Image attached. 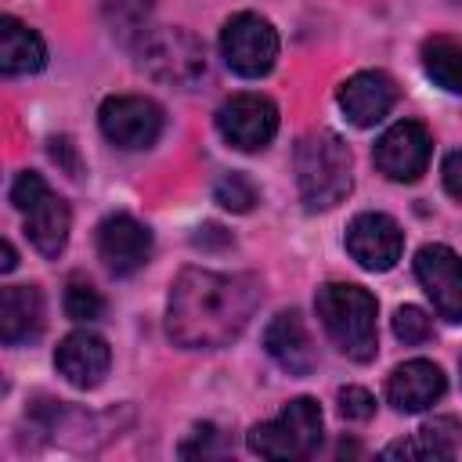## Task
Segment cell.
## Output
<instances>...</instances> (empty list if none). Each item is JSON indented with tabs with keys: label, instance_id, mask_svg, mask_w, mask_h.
Segmentation results:
<instances>
[{
	"label": "cell",
	"instance_id": "obj_4",
	"mask_svg": "<svg viewBox=\"0 0 462 462\" xmlns=\"http://www.w3.org/2000/svg\"><path fill=\"white\" fill-rule=\"evenodd\" d=\"M263 458H310L321 444V408L314 397H292L271 422H256L245 437Z\"/></svg>",
	"mask_w": 462,
	"mask_h": 462
},
{
	"label": "cell",
	"instance_id": "obj_21",
	"mask_svg": "<svg viewBox=\"0 0 462 462\" xmlns=\"http://www.w3.org/2000/svg\"><path fill=\"white\" fill-rule=\"evenodd\" d=\"M422 69L433 83L451 94H462V43L451 36H433L422 43Z\"/></svg>",
	"mask_w": 462,
	"mask_h": 462
},
{
	"label": "cell",
	"instance_id": "obj_30",
	"mask_svg": "<svg viewBox=\"0 0 462 462\" xmlns=\"http://www.w3.org/2000/svg\"><path fill=\"white\" fill-rule=\"evenodd\" d=\"M458 4H462V0H458Z\"/></svg>",
	"mask_w": 462,
	"mask_h": 462
},
{
	"label": "cell",
	"instance_id": "obj_23",
	"mask_svg": "<svg viewBox=\"0 0 462 462\" xmlns=\"http://www.w3.org/2000/svg\"><path fill=\"white\" fill-rule=\"evenodd\" d=\"M213 199H217L224 209H231V213H249V209L256 206V188H253V180L242 177V173H224V177L213 184Z\"/></svg>",
	"mask_w": 462,
	"mask_h": 462
},
{
	"label": "cell",
	"instance_id": "obj_13",
	"mask_svg": "<svg viewBox=\"0 0 462 462\" xmlns=\"http://www.w3.org/2000/svg\"><path fill=\"white\" fill-rule=\"evenodd\" d=\"M97 256L116 278L134 274L152 256V231L130 213H112L97 224Z\"/></svg>",
	"mask_w": 462,
	"mask_h": 462
},
{
	"label": "cell",
	"instance_id": "obj_10",
	"mask_svg": "<svg viewBox=\"0 0 462 462\" xmlns=\"http://www.w3.org/2000/svg\"><path fill=\"white\" fill-rule=\"evenodd\" d=\"M415 278L444 321H462V256L451 245H422L415 253Z\"/></svg>",
	"mask_w": 462,
	"mask_h": 462
},
{
	"label": "cell",
	"instance_id": "obj_19",
	"mask_svg": "<svg viewBox=\"0 0 462 462\" xmlns=\"http://www.w3.org/2000/svg\"><path fill=\"white\" fill-rule=\"evenodd\" d=\"M462 448V422L455 415H437L419 426L411 440H397L383 448L386 458H451Z\"/></svg>",
	"mask_w": 462,
	"mask_h": 462
},
{
	"label": "cell",
	"instance_id": "obj_18",
	"mask_svg": "<svg viewBox=\"0 0 462 462\" xmlns=\"http://www.w3.org/2000/svg\"><path fill=\"white\" fill-rule=\"evenodd\" d=\"M263 346L267 354L292 375H307L314 368V346H310V336H307V325L296 310H282L267 332H263Z\"/></svg>",
	"mask_w": 462,
	"mask_h": 462
},
{
	"label": "cell",
	"instance_id": "obj_29",
	"mask_svg": "<svg viewBox=\"0 0 462 462\" xmlns=\"http://www.w3.org/2000/svg\"><path fill=\"white\" fill-rule=\"evenodd\" d=\"M0 256H4V260H0V271H11V267L18 263V260H14V245H11V242H4V245H0Z\"/></svg>",
	"mask_w": 462,
	"mask_h": 462
},
{
	"label": "cell",
	"instance_id": "obj_26",
	"mask_svg": "<svg viewBox=\"0 0 462 462\" xmlns=\"http://www.w3.org/2000/svg\"><path fill=\"white\" fill-rule=\"evenodd\" d=\"M213 440H220V430H217V426H199L195 437L180 444V455H220L224 448H220V444L213 448Z\"/></svg>",
	"mask_w": 462,
	"mask_h": 462
},
{
	"label": "cell",
	"instance_id": "obj_6",
	"mask_svg": "<svg viewBox=\"0 0 462 462\" xmlns=\"http://www.w3.org/2000/svg\"><path fill=\"white\" fill-rule=\"evenodd\" d=\"M137 65L162 83L173 87H191L195 79L206 76V51L195 32L188 29H152L141 40V58Z\"/></svg>",
	"mask_w": 462,
	"mask_h": 462
},
{
	"label": "cell",
	"instance_id": "obj_28",
	"mask_svg": "<svg viewBox=\"0 0 462 462\" xmlns=\"http://www.w3.org/2000/svg\"><path fill=\"white\" fill-rule=\"evenodd\" d=\"M51 155H54L58 162H65V170H69L72 177H79V162H76V155H72V141H69V137H54V141H51Z\"/></svg>",
	"mask_w": 462,
	"mask_h": 462
},
{
	"label": "cell",
	"instance_id": "obj_5",
	"mask_svg": "<svg viewBox=\"0 0 462 462\" xmlns=\"http://www.w3.org/2000/svg\"><path fill=\"white\" fill-rule=\"evenodd\" d=\"M11 202L14 209L25 217V235L29 242L43 253V256H58L69 242V227H72V213L69 202L61 195H54L47 188V180L32 170L18 173L11 184Z\"/></svg>",
	"mask_w": 462,
	"mask_h": 462
},
{
	"label": "cell",
	"instance_id": "obj_24",
	"mask_svg": "<svg viewBox=\"0 0 462 462\" xmlns=\"http://www.w3.org/2000/svg\"><path fill=\"white\" fill-rule=\"evenodd\" d=\"M393 336L401 343H408V346L411 343H426L433 336V321L419 307H397V314H393Z\"/></svg>",
	"mask_w": 462,
	"mask_h": 462
},
{
	"label": "cell",
	"instance_id": "obj_1",
	"mask_svg": "<svg viewBox=\"0 0 462 462\" xmlns=\"http://www.w3.org/2000/svg\"><path fill=\"white\" fill-rule=\"evenodd\" d=\"M256 303L260 289L249 274L184 267L170 285L166 328L188 350H217L242 336Z\"/></svg>",
	"mask_w": 462,
	"mask_h": 462
},
{
	"label": "cell",
	"instance_id": "obj_22",
	"mask_svg": "<svg viewBox=\"0 0 462 462\" xmlns=\"http://www.w3.org/2000/svg\"><path fill=\"white\" fill-rule=\"evenodd\" d=\"M101 310H105L101 292L87 278H69V285H65V314L72 321H94V318H101Z\"/></svg>",
	"mask_w": 462,
	"mask_h": 462
},
{
	"label": "cell",
	"instance_id": "obj_12",
	"mask_svg": "<svg viewBox=\"0 0 462 462\" xmlns=\"http://www.w3.org/2000/svg\"><path fill=\"white\" fill-rule=\"evenodd\" d=\"M404 231L386 213H357L346 227V253L365 271H390L401 260Z\"/></svg>",
	"mask_w": 462,
	"mask_h": 462
},
{
	"label": "cell",
	"instance_id": "obj_2",
	"mask_svg": "<svg viewBox=\"0 0 462 462\" xmlns=\"http://www.w3.org/2000/svg\"><path fill=\"white\" fill-rule=\"evenodd\" d=\"M318 318L328 332V339L346 354L350 361H372L379 350L375 332V296L350 282H328L314 296Z\"/></svg>",
	"mask_w": 462,
	"mask_h": 462
},
{
	"label": "cell",
	"instance_id": "obj_17",
	"mask_svg": "<svg viewBox=\"0 0 462 462\" xmlns=\"http://www.w3.org/2000/svg\"><path fill=\"white\" fill-rule=\"evenodd\" d=\"M43 332V296L36 285L0 289V339L7 346L29 343Z\"/></svg>",
	"mask_w": 462,
	"mask_h": 462
},
{
	"label": "cell",
	"instance_id": "obj_25",
	"mask_svg": "<svg viewBox=\"0 0 462 462\" xmlns=\"http://www.w3.org/2000/svg\"><path fill=\"white\" fill-rule=\"evenodd\" d=\"M339 411H343V419L365 422V419H372V411H375V397H372L368 390H361V386H343V390H339Z\"/></svg>",
	"mask_w": 462,
	"mask_h": 462
},
{
	"label": "cell",
	"instance_id": "obj_14",
	"mask_svg": "<svg viewBox=\"0 0 462 462\" xmlns=\"http://www.w3.org/2000/svg\"><path fill=\"white\" fill-rule=\"evenodd\" d=\"M54 365H58V372H61L72 386H79V390H94V386L108 375L112 350H108V343H105L101 336L79 328V332H69V336L58 343V350H54Z\"/></svg>",
	"mask_w": 462,
	"mask_h": 462
},
{
	"label": "cell",
	"instance_id": "obj_11",
	"mask_svg": "<svg viewBox=\"0 0 462 462\" xmlns=\"http://www.w3.org/2000/svg\"><path fill=\"white\" fill-rule=\"evenodd\" d=\"M430 130L415 119H401L375 141L372 159L390 180H419L430 166Z\"/></svg>",
	"mask_w": 462,
	"mask_h": 462
},
{
	"label": "cell",
	"instance_id": "obj_27",
	"mask_svg": "<svg viewBox=\"0 0 462 462\" xmlns=\"http://www.w3.org/2000/svg\"><path fill=\"white\" fill-rule=\"evenodd\" d=\"M444 188H448L451 199L462 202V152H451L444 159Z\"/></svg>",
	"mask_w": 462,
	"mask_h": 462
},
{
	"label": "cell",
	"instance_id": "obj_7",
	"mask_svg": "<svg viewBox=\"0 0 462 462\" xmlns=\"http://www.w3.org/2000/svg\"><path fill=\"white\" fill-rule=\"evenodd\" d=\"M220 54H224L227 69L245 79L267 76L278 61V32L267 18L242 11V14L227 18V25L220 32Z\"/></svg>",
	"mask_w": 462,
	"mask_h": 462
},
{
	"label": "cell",
	"instance_id": "obj_20",
	"mask_svg": "<svg viewBox=\"0 0 462 462\" xmlns=\"http://www.w3.org/2000/svg\"><path fill=\"white\" fill-rule=\"evenodd\" d=\"M43 61H47L43 40L18 18L4 14L0 18V69L7 76H25V72H40Z\"/></svg>",
	"mask_w": 462,
	"mask_h": 462
},
{
	"label": "cell",
	"instance_id": "obj_16",
	"mask_svg": "<svg viewBox=\"0 0 462 462\" xmlns=\"http://www.w3.org/2000/svg\"><path fill=\"white\" fill-rule=\"evenodd\" d=\"M444 372L426 361V357H415V361H404L390 372L386 379V397L397 411H422L430 404H437L444 397Z\"/></svg>",
	"mask_w": 462,
	"mask_h": 462
},
{
	"label": "cell",
	"instance_id": "obj_9",
	"mask_svg": "<svg viewBox=\"0 0 462 462\" xmlns=\"http://www.w3.org/2000/svg\"><path fill=\"white\" fill-rule=\"evenodd\" d=\"M220 137L238 152H260L278 134V105L263 94H231L217 108Z\"/></svg>",
	"mask_w": 462,
	"mask_h": 462
},
{
	"label": "cell",
	"instance_id": "obj_8",
	"mask_svg": "<svg viewBox=\"0 0 462 462\" xmlns=\"http://www.w3.org/2000/svg\"><path fill=\"white\" fill-rule=\"evenodd\" d=\"M101 134L126 152L152 148L162 134V108L144 94H116L97 112Z\"/></svg>",
	"mask_w": 462,
	"mask_h": 462
},
{
	"label": "cell",
	"instance_id": "obj_3",
	"mask_svg": "<svg viewBox=\"0 0 462 462\" xmlns=\"http://www.w3.org/2000/svg\"><path fill=\"white\" fill-rule=\"evenodd\" d=\"M296 184L307 209H332L354 184V159L343 137L314 130L296 144Z\"/></svg>",
	"mask_w": 462,
	"mask_h": 462
},
{
	"label": "cell",
	"instance_id": "obj_15",
	"mask_svg": "<svg viewBox=\"0 0 462 462\" xmlns=\"http://www.w3.org/2000/svg\"><path fill=\"white\" fill-rule=\"evenodd\" d=\"M393 101H397V83L379 69L354 72L339 87V108L354 126H375L393 108Z\"/></svg>",
	"mask_w": 462,
	"mask_h": 462
}]
</instances>
